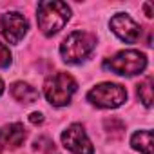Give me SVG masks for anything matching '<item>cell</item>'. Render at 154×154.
I'll use <instances>...</instances> for the list:
<instances>
[{
  "mask_svg": "<svg viewBox=\"0 0 154 154\" xmlns=\"http://www.w3.org/2000/svg\"><path fill=\"white\" fill-rule=\"evenodd\" d=\"M71 18V9L60 0H44L38 4V27L45 36L56 35Z\"/></svg>",
  "mask_w": 154,
  "mask_h": 154,
  "instance_id": "6da1fadb",
  "label": "cell"
},
{
  "mask_svg": "<svg viewBox=\"0 0 154 154\" xmlns=\"http://www.w3.org/2000/svg\"><path fill=\"white\" fill-rule=\"evenodd\" d=\"M96 47V36L87 31H72L60 45V54L67 63H80Z\"/></svg>",
  "mask_w": 154,
  "mask_h": 154,
  "instance_id": "7a4b0ae2",
  "label": "cell"
},
{
  "mask_svg": "<svg viewBox=\"0 0 154 154\" xmlns=\"http://www.w3.org/2000/svg\"><path fill=\"white\" fill-rule=\"evenodd\" d=\"M76 80L67 72H56L45 80L44 94L47 102L54 107H63L71 102L72 94L76 93Z\"/></svg>",
  "mask_w": 154,
  "mask_h": 154,
  "instance_id": "3957f363",
  "label": "cell"
},
{
  "mask_svg": "<svg viewBox=\"0 0 154 154\" xmlns=\"http://www.w3.org/2000/svg\"><path fill=\"white\" fill-rule=\"evenodd\" d=\"M103 67L114 74H122V76H134L140 74L145 67H147V58L143 53L134 51V49H127V51H120L114 56L107 58L103 62Z\"/></svg>",
  "mask_w": 154,
  "mask_h": 154,
  "instance_id": "277c9868",
  "label": "cell"
},
{
  "mask_svg": "<svg viewBox=\"0 0 154 154\" xmlns=\"http://www.w3.org/2000/svg\"><path fill=\"white\" fill-rule=\"evenodd\" d=\"M87 100L100 109H116L127 100V91L120 84H100L87 93Z\"/></svg>",
  "mask_w": 154,
  "mask_h": 154,
  "instance_id": "5b68a950",
  "label": "cell"
},
{
  "mask_svg": "<svg viewBox=\"0 0 154 154\" xmlns=\"http://www.w3.org/2000/svg\"><path fill=\"white\" fill-rule=\"evenodd\" d=\"M62 143L72 154H93L94 152V147L91 140L87 138L84 125L80 123H72L62 132Z\"/></svg>",
  "mask_w": 154,
  "mask_h": 154,
  "instance_id": "8992f818",
  "label": "cell"
},
{
  "mask_svg": "<svg viewBox=\"0 0 154 154\" xmlns=\"http://www.w3.org/2000/svg\"><path fill=\"white\" fill-rule=\"evenodd\" d=\"M0 29H2L4 38L9 44H18L26 36L29 24L24 18V15H20L17 11H9V13L2 15V18H0Z\"/></svg>",
  "mask_w": 154,
  "mask_h": 154,
  "instance_id": "52a82bcc",
  "label": "cell"
},
{
  "mask_svg": "<svg viewBox=\"0 0 154 154\" xmlns=\"http://www.w3.org/2000/svg\"><path fill=\"white\" fill-rule=\"evenodd\" d=\"M109 26H111L112 33H114L118 38H122L123 42H127V44L138 42V38H140V35H141L140 26H138L129 15H125V13L114 15V17L111 18V24H109Z\"/></svg>",
  "mask_w": 154,
  "mask_h": 154,
  "instance_id": "ba28073f",
  "label": "cell"
},
{
  "mask_svg": "<svg viewBox=\"0 0 154 154\" xmlns=\"http://www.w3.org/2000/svg\"><path fill=\"white\" fill-rule=\"evenodd\" d=\"M26 136H27V132H26L22 123L4 125L2 129H0V152L13 150V149L20 147L24 143Z\"/></svg>",
  "mask_w": 154,
  "mask_h": 154,
  "instance_id": "9c48e42d",
  "label": "cell"
},
{
  "mask_svg": "<svg viewBox=\"0 0 154 154\" xmlns=\"http://www.w3.org/2000/svg\"><path fill=\"white\" fill-rule=\"evenodd\" d=\"M11 96L20 103H33L38 100L40 94L33 85H29L26 82H15L11 85Z\"/></svg>",
  "mask_w": 154,
  "mask_h": 154,
  "instance_id": "30bf717a",
  "label": "cell"
},
{
  "mask_svg": "<svg viewBox=\"0 0 154 154\" xmlns=\"http://www.w3.org/2000/svg\"><path fill=\"white\" fill-rule=\"evenodd\" d=\"M131 145L134 150H140L141 154H152V132L147 131H138L131 138Z\"/></svg>",
  "mask_w": 154,
  "mask_h": 154,
  "instance_id": "8fae6325",
  "label": "cell"
},
{
  "mask_svg": "<svg viewBox=\"0 0 154 154\" xmlns=\"http://www.w3.org/2000/svg\"><path fill=\"white\" fill-rule=\"evenodd\" d=\"M138 96L140 100L143 102L145 107H150L152 105V78H145L140 85H138Z\"/></svg>",
  "mask_w": 154,
  "mask_h": 154,
  "instance_id": "7c38bea8",
  "label": "cell"
},
{
  "mask_svg": "<svg viewBox=\"0 0 154 154\" xmlns=\"http://www.w3.org/2000/svg\"><path fill=\"white\" fill-rule=\"evenodd\" d=\"M9 63H11V51L4 44H0V69L9 67Z\"/></svg>",
  "mask_w": 154,
  "mask_h": 154,
  "instance_id": "4fadbf2b",
  "label": "cell"
},
{
  "mask_svg": "<svg viewBox=\"0 0 154 154\" xmlns=\"http://www.w3.org/2000/svg\"><path fill=\"white\" fill-rule=\"evenodd\" d=\"M29 122H31V123H35V125H40V123L44 122V116H42V112H33V114L29 116Z\"/></svg>",
  "mask_w": 154,
  "mask_h": 154,
  "instance_id": "5bb4252c",
  "label": "cell"
},
{
  "mask_svg": "<svg viewBox=\"0 0 154 154\" xmlns=\"http://www.w3.org/2000/svg\"><path fill=\"white\" fill-rule=\"evenodd\" d=\"M150 8H152V4H150V2H147V4H145V11H147V17H149V18L152 17V11H150Z\"/></svg>",
  "mask_w": 154,
  "mask_h": 154,
  "instance_id": "9a60e30c",
  "label": "cell"
},
{
  "mask_svg": "<svg viewBox=\"0 0 154 154\" xmlns=\"http://www.w3.org/2000/svg\"><path fill=\"white\" fill-rule=\"evenodd\" d=\"M2 93H4V82L0 80V94H2Z\"/></svg>",
  "mask_w": 154,
  "mask_h": 154,
  "instance_id": "2e32d148",
  "label": "cell"
}]
</instances>
